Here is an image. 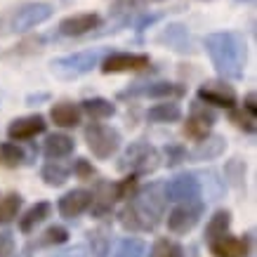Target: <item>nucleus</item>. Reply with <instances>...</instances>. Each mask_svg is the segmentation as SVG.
Instances as JSON below:
<instances>
[{"label": "nucleus", "mask_w": 257, "mask_h": 257, "mask_svg": "<svg viewBox=\"0 0 257 257\" xmlns=\"http://www.w3.org/2000/svg\"><path fill=\"white\" fill-rule=\"evenodd\" d=\"M165 194H163V184H151L144 191H137L135 198L125 201V205L118 212V224L123 226L125 231L130 234H147L154 231L161 222L165 212Z\"/></svg>", "instance_id": "f257e3e1"}, {"label": "nucleus", "mask_w": 257, "mask_h": 257, "mask_svg": "<svg viewBox=\"0 0 257 257\" xmlns=\"http://www.w3.org/2000/svg\"><path fill=\"white\" fill-rule=\"evenodd\" d=\"M205 52L222 80H241L248 62L245 38L236 31H215L205 36Z\"/></svg>", "instance_id": "f03ea898"}, {"label": "nucleus", "mask_w": 257, "mask_h": 257, "mask_svg": "<svg viewBox=\"0 0 257 257\" xmlns=\"http://www.w3.org/2000/svg\"><path fill=\"white\" fill-rule=\"evenodd\" d=\"M106 52H109L106 47H87V50H78L73 55L55 57L50 62V73L62 80L80 78V76L90 73L92 69H97L99 62L106 57Z\"/></svg>", "instance_id": "7ed1b4c3"}, {"label": "nucleus", "mask_w": 257, "mask_h": 257, "mask_svg": "<svg viewBox=\"0 0 257 257\" xmlns=\"http://www.w3.org/2000/svg\"><path fill=\"white\" fill-rule=\"evenodd\" d=\"M118 168L123 172L137 175V177L151 175V172H156L161 168V151L154 144H149V142L137 140L123 151Z\"/></svg>", "instance_id": "20e7f679"}, {"label": "nucleus", "mask_w": 257, "mask_h": 257, "mask_svg": "<svg viewBox=\"0 0 257 257\" xmlns=\"http://www.w3.org/2000/svg\"><path fill=\"white\" fill-rule=\"evenodd\" d=\"M83 137H85V144L90 149L97 161H109L118 154V149L123 144V137L116 127H111L106 123H99V120H92L87 123V127L83 130Z\"/></svg>", "instance_id": "39448f33"}, {"label": "nucleus", "mask_w": 257, "mask_h": 257, "mask_svg": "<svg viewBox=\"0 0 257 257\" xmlns=\"http://www.w3.org/2000/svg\"><path fill=\"white\" fill-rule=\"evenodd\" d=\"M203 212H205V203L201 198L175 203V208L168 212V231L175 236H184L189 231H194L196 224L201 222Z\"/></svg>", "instance_id": "423d86ee"}, {"label": "nucleus", "mask_w": 257, "mask_h": 257, "mask_svg": "<svg viewBox=\"0 0 257 257\" xmlns=\"http://www.w3.org/2000/svg\"><path fill=\"white\" fill-rule=\"evenodd\" d=\"M163 194L168 203L194 201V198H201L203 196V184L196 172H182V175H175L170 182H165Z\"/></svg>", "instance_id": "0eeeda50"}, {"label": "nucleus", "mask_w": 257, "mask_h": 257, "mask_svg": "<svg viewBox=\"0 0 257 257\" xmlns=\"http://www.w3.org/2000/svg\"><path fill=\"white\" fill-rule=\"evenodd\" d=\"M151 59L149 55L140 52H106V57L99 62L101 73H137V71H147Z\"/></svg>", "instance_id": "6e6552de"}, {"label": "nucleus", "mask_w": 257, "mask_h": 257, "mask_svg": "<svg viewBox=\"0 0 257 257\" xmlns=\"http://www.w3.org/2000/svg\"><path fill=\"white\" fill-rule=\"evenodd\" d=\"M187 94V87L170 80H156V83H137V85L127 87L120 97H147V99H182Z\"/></svg>", "instance_id": "1a4fd4ad"}, {"label": "nucleus", "mask_w": 257, "mask_h": 257, "mask_svg": "<svg viewBox=\"0 0 257 257\" xmlns=\"http://www.w3.org/2000/svg\"><path fill=\"white\" fill-rule=\"evenodd\" d=\"M215 120H217V116H215L212 109H208V104L194 101L187 120H184V137L191 142H201L203 137H208V135L212 133Z\"/></svg>", "instance_id": "9d476101"}, {"label": "nucleus", "mask_w": 257, "mask_h": 257, "mask_svg": "<svg viewBox=\"0 0 257 257\" xmlns=\"http://www.w3.org/2000/svg\"><path fill=\"white\" fill-rule=\"evenodd\" d=\"M55 15V8L50 3H29V5H22L12 15V31L15 33H26L45 24L50 17Z\"/></svg>", "instance_id": "9b49d317"}, {"label": "nucleus", "mask_w": 257, "mask_h": 257, "mask_svg": "<svg viewBox=\"0 0 257 257\" xmlns=\"http://www.w3.org/2000/svg\"><path fill=\"white\" fill-rule=\"evenodd\" d=\"M198 101L208 104V106H217V109H234L238 104L236 90L231 85H226L224 80H205L198 90H196Z\"/></svg>", "instance_id": "f8f14e48"}, {"label": "nucleus", "mask_w": 257, "mask_h": 257, "mask_svg": "<svg viewBox=\"0 0 257 257\" xmlns=\"http://www.w3.org/2000/svg\"><path fill=\"white\" fill-rule=\"evenodd\" d=\"M47 130V120L43 113H29V116H19L10 120L8 125V137L10 142H29L38 137Z\"/></svg>", "instance_id": "ddd939ff"}, {"label": "nucleus", "mask_w": 257, "mask_h": 257, "mask_svg": "<svg viewBox=\"0 0 257 257\" xmlns=\"http://www.w3.org/2000/svg\"><path fill=\"white\" fill-rule=\"evenodd\" d=\"M99 26H101L99 15H94V12H80V15L64 17L62 22H59V33L66 36V38H80V36L92 33Z\"/></svg>", "instance_id": "4468645a"}, {"label": "nucleus", "mask_w": 257, "mask_h": 257, "mask_svg": "<svg viewBox=\"0 0 257 257\" xmlns=\"http://www.w3.org/2000/svg\"><path fill=\"white\" fill-rule=\"evenodd\" d=\"M212 257H248L250 255V234L248 236H217L208 243Z\"/></svg>", "instance_id": "2eb2a0df"}, {"label": "nucleus", "mask_w": 257, "mask_h": 257, "mask_svg": "<svg viewBox=\"0 0 257 257\" xmlns=\"http://www.w3.org/2000/svg\"><path fill=\"white\" fill-rule=\"evenodd\" d=\"M90 201H92V191H87V189H71V191H66L57 201V212L64 219H76L83 212H87Z\"/></svg>", "instance_id": "dca6fc26"}, {"label": "nucleus", "mask_w": 257, "mask_h": 257, "mask_svg": "<svg viewBox=\"0 0 257 257\" xmlns=\"http://www.w3.org/2000/svg\"><path fill=\"white\" fill-rule=\"evenodd\" d=\"M113 205H116V196H113V182H97V187L92 191V201H90V208L87 212L92 215L94 219H104L113 212Z\"/></svg>", "instance_id": "f3484780"}, {"label": "nucleus", "mask_w": 257, "mask_h": 257, "mask_svg": "<svg viewBox=\"0 0 257 257\" xmlns=\"http://www.w3.org/2000/svg\"><path fill=\"white\" fill-rule=\"evenodd\" d=\"M226 151V140L224 135H208L201 142H196V147L189 151V161L196 163H208V161H217Z\"/></svg>", "instance_id": "a211bd4d"}, {"label": "nucleus", "mask_w": 257, "mask_h": 257, "mask_svg": "<svg viewBox=\"0 0 257 257\" xmlns=\"http://www.w3.org/2000/svg\"><path fill=\"white\" fill-rule=\"evenodd\" d=\"M161 43L175 50V52H182V55H187V52H194V40H191V33L187 31V26H182V24H168L161 36H158Z\"/></svg>", "instance_id": "6ab92c4d"}, {"label": "nucleus", "mask_w": 257, "mask_h": 257, "mask_svg": "<svg viewBox=\"0 0 257 257\" xmlns=\"http://www.w3.org/2000/svg\"><path fill=\"white\" fill-rule=\"evenodd\" d=\"M80 118H83V111H80V104H73V101H57L50 109V120L57 125V127H78Z\"/></svg>", "instance_id": "aec40b11"}, {"label": "nucleus", "mask_w": 257, "mask_h": 257, "mask_svg": "<svg viewBox=\"0 0 257 257\" xmlns=\"http://www.w3.org/2000/svg\"><path fill=\"white\" fill-rule=\"evenodd\" d=\"M76 151V142L73 137L64 133H55L47 135L45 142H43V154H45L47 161H57V158H66Z\"/></svg>", "instance_id": "412c9836"}, {"label": "nucleus", "mask_w": 257, "mask_h": 257, "mask_svg": "<svg viewBox=\"0 0 257 257\" xmlns=\"http://www.w3.org/2000/svg\"><path fill=\"white\" fill-rule=\"evenodd\" d=\"M50 215H52V203H47V201L33 203L31 208L19 217V231H22V234H33L36 226L43 224Z\"/></svg>", "instance_id": "4be33fe9"}, {"label": "nucleus", "mask_w": 257, "mask_h": 257, "mask_svg": "<svg viewBox=\"0 0 257 257\" xmlns=\"http://www.w3.org/2000/svg\"><path fill=\"white\" fill-rule=\"evenodd\" d=\"M147 120L158 125L177 123V120H182V106L175 99H161V104H154L147 111Z\"/></svg>", "instance_id": "5701e85b"}, {"label": "nucleus", "mask_w": 257, "mask_h": 257, "mask_svg": "<svg viewBox=\"0 0 257 257\" xmlns=\"http://www.w3.org/2000/svg\"><path fill=\"white\" fill-rule=\"evenodd\" d=\"M80 111L87 113L92 120H106L116 116V104L106 97H87L80 101Z\"/></svg>", "instance_id": "b1692460"}, {"label": "nucleus", "mask_w": 257, "mask_h": 257, "mask_svg": "<svg viewBox=\"0 0 257 257\" xmlns=\"http://www.w3.org/2000/svg\"><path fill=\"white\" fill-rule=\"evenodd\" d=\"M71 177V165L62 163V158L57 161H47L43 168H40V179L45 182L47 187H64Z\"/></svg>", "instance_id": "393cba45"}, {"label": "nucleus", "mask_w": 257, "mask_h": 257, "mask_svg": "<svg viewBox=\"0 0 257 257\" xmlns=\"http://www.w3.org/2000/svg\"><path fill=\"white\" fill-rule=\"evenodd\" d=\"M229 229H231V210H222L212 212V217L208 219V224H205V243H210L212 238H217V236H224L229 234Z\"/></svg>", "instance_id": "a878e982"}, {"label": "nucleus", "mask_w": 257, "mask_h": 257, "mask_svg": "<svg viewBox=\"0 0 257 257\" xmlns=\"http://www.w3.org/2000/svg\"><path fill=\"white\" fill-rule=\"evenodd\" d=\"M24 161H26V154L24 149L15 142H0V168L5 170H15V168H22Z\"/></svg>", "instance_id": "bb28decb"}, {"label": "nucleus", "mask_w": 257, "mask_h": 257, "mask_svg": "<svg viewBox=\"0 0 257 257\" xmlns=\"http://www.w3.org/2000/svg\"><path fill=\"white\" fill-rule=\"evenodd\" d=\"M22 205H24V198L19 191H10L0 198V224H10L19 217L22 212Z\"/></svg>", "instance_id": "cd10ccee"}, {"label": "nucleus", "mask_w": 257, "mask_h": 257, "mask_svg": "<svg viewBox=\"0 0 257 257\" xmlns=\"http://www.w3.org/2000/svg\"><path fill=\"white\" fill-rule=\"evenodd\" d=\"M71 238L69 229L62 224H52L47 226L45 231L38 236V241H36V245L38 248H55V245H64V243Z\"/></svg>", "instance_id": "c85d7f7f"}, {"label": "nucleus", "mask_w": 257, "mask_h": 257, "mask_svg": "<svg viewBox=\"0 0 257 257\" xmlns=\"http://www.w3.org/2000/svg\"><path fill=\"white\" fill-rule=\"evenodd\" d=\"M87 243H90V252L94 257H106L111 250V236L106 226H97L87 234Z\"/></svg>", "instance_id": "c756f323"}, {"label": "nucleus", "mask_w": 257, "mask_h": 257, "mask_svg": "<svg viewBox=\"0 0 257 257\" xmlns=\"http://www.w3.org/2000/svg\"><path fill=\"white\" fill-rule=\"evenodd\" d=\"M113 257H149V245L137 236H127L118 243Z\"/></svg>", "instance_id": "7c9ffc66"}, {"label": "nucleus", "mask_w": 257, "mask_h": 257, "mask_svg": "<svg viewBox=\"0 0 257 257\" xmlns=\"http://www.w3.org/2000/svg\"><path fill=\"white\" fill-rule=\"evenodd\" d=\"M137 191H140V177L137 175L127 172L123 179L113 182V196H116V201H130V198H135Z\"/></svg>", "instance_id": "2f4dec72"}, {"label": "nucleus", "mask_w": 257, "mask_h": 257, "mask_svg": "<svg viewBox=\"0 0 257 257\" xmlns=\"http://www.w3.org/2000/svg\"><path fill=\"white\" fill-rule=\"evenodd\" d=\"M149 257H184V248L172 238H156L149 248Z\"/></svg>", "instance_id": "473e14b6"}, {"label": "nucleus", "mask_w": 257, "mask_h": 257, "mask_svg": "<svg viewBox=\"0 0 257 257\" xmlns=\"http://www.w3.org/2000/svg\"><path fill=\"white\" fill-rule=\"evenodd\" d=\"M229 123H234L238 130H243L245 135H255V127H257V118L252 113L243 109V106H234L229 109Z\"/></svg>", "instance_id": "72a5a7b5"}, {"label": "nucleus", "mask_w": 257, "mask_h": 257, "mask_svg": "<svg viewBox=\"0 0 257 257\" xmlns=\"http://www.w3.org/2000/svg\"><path fill=\"white\" fill-rule=\"evenodd\" d=\"M187 161H189V151L182 144H168L161 151V163H165L168 168H177V165L187 163Z\"/></svg>", "instance_id": "f704fd0d"}, {"label": "nucleus", "mask_w": 257, "mask_h": 257, "mask_svg": "<svg viewBox=\"0 0 257 257\" xmlns=\"http://www.w3.org/2000/svg\"><path fill=\"white\" fill-rule=\"evenodd\" d=\"M71 172L78 179H83V182H90L92 177H97V170H94V165L87 158H76L73 165H71Z\"/></svg>", "instance_id": "c9c22d12"}, {"label": "nucleus", "mask_w": 257, "mask_h": 257, "mask_svg": "<svg viewBox=\"0 0 257 257\" xmlns=\"http://www.w3.org/2000/svg\"><path fill=\"white\" fill-rule=\"evenodd\" d=\"M15 250H17L15 234L0 231V257H15Z\"/></svg>", "instance_id": "e433bc0d"}, {"label": "nucleus", "mask_w": 257, "mask_h": 257, "mask_svg": "<svg viewBox=\"0 0 257 257\" xmlns=\"http://www.w3.org/2000/svg\"><path fill=\"white\" fill-rule=\"evenodd\" d=\"M243 109L257 118V99H255V92H248L245 97H243Z\"/></svg>", "instance_id": "4c0bfd02"}, {"label": "nucleus", "mask_w": 257, "mask_h": 257, "mask_svg": "<svg viewBox=\"0 0 257 257\" xmlns=\"http://www.w3.org/2000/svg\"><path fill=\"white\" fill-rule=\"evenodd\" d=\"M158 19H161V15H151V17H149V15H144V17H142V22L137 24V31H144L147 26H151V24H154V22H158Z\"/></svg>", "instance_id": "58836bf2"}, {"label": "nucleus", "mask_w": 257, "mask_h": 257, "mask_svg": "<svg viewBox=\"0 0 257 257\" xmlns=\"http://www.w3.org/2000/svg\"><path fill=\"white\" fill-rule=\"evenodd\" d=\"M59 257H73V252H64V255H59Z\"/></svg>", "instance_id": "ea45409f"}, {"label": "nucleus", "mask_w": 257, "mask_h": 257, "mask_svg": "<svg viewBox=\"0 0 257 257\" xmlns=\"http://www.w3.org/2000/svg\"><path fill=\"white\" fill-rule=\"evenodd\" d=\"M154 3H163V0H154Z\"/></svg>", "instance_id": "a19ab883"}]
</instances>
